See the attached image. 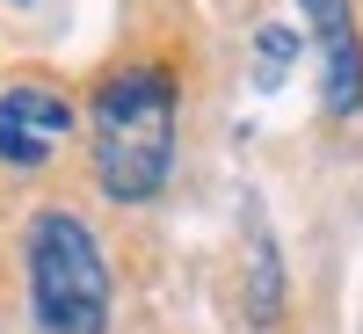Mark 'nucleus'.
<instances>
[{
	"label": "nucleus",
	"mask_w": 363,
	"mask_h": 334,
	"mask_svg": "<svg viewBox=\"0 0 363 334\" xmlns=\"http://www.w3.org/2000/svg\"><path fill=\"white\" fill-rule=\"evenodd\" d=\"M174 167V87L167 73L138 66L116 73L95 95V174L116 204L160 196V182Z\"/></svg>",
	"instance_id": "1"
},
{
	"label": "nucleus",
	"mask_w": 363,
	"mask_h": 334,
	"mask_svg": "<svg viewBox=\"0 0 363 334\" xmlns=\"http://www.w3.org/2000/svg\"><path fill=\"white\" fill-rule=\"evenodd\" d=\"M29 298L44 334H102L109 320V262L73 211H44L29 226Z\"/></svg>",
	"instance_id": "2"
},
{
	"label": "nucleus",
	"mask_w": 363,
	"mask_h": 334,
	"mask_svg": "<svg viewBox=\"0 0 363 334\" xmlns=\"http://www.w3.org/2000/svg\"><path fill=\"white\" fill-rule=\"evenodd\" d=\"M66 131H73L66 95H51V87H37V80L8 87V102H0V160L8 167H44L51 145Z\"/></svg>",
	"instance_id": "3"
},
{
	"label": "nucleus",
	"mask_w": 363,
	"mask_h": 334,
	"mask_svg": "<svg viewBox=\"0 0 363 334\" xmlns=\"http://www.w3.org/2000/svg\"><path fill=\"white\" fill-rule=\"evenodd\" d=\"M306 15L320 29V51H327V109L349 116L363 102V51H356V22H349V0H306Z\"/></svg>",
	"instance_id": "4"
},
{
	"label": "nucleus",
	"mask_w": 363,
	"mask_h": 334,
	"mask_svg": "<svg viewBox=\"0 0 363 334\" xmlns=\"http://www.w3.org/2000/svg\"><path fill=\"white\" fill-rule=\"evenodd\" d=\"M284 58H291V29H269V37H262V66H255V80H262V87H277Z\"/></svg>",
	"instance_id": "5"
}]
</instances>
